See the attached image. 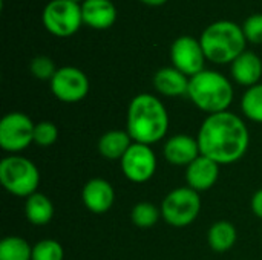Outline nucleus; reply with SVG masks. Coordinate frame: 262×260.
Returning a JSON list of instances; mask_svg holds the SVG:
<instances>
[{
	"instance_id": "nucleus-1",
	"label": "nucleus",
	"mask_w": 262,
	"mask_h": 260,
	"mask_svg": "<svg viewBox=\"0 0 262 260\" xmlns=\"http://www.w3.org/2000/svg\"><path fill=\"white\" fill-rule=\"evenodd\" d=\"M196 139L201 155L220 166H229L238 162L247 153L250 133L243 118L227 110L207 115Z\"/></svg>"
},
{
	"instance_id": "nucleus-2",
	"label": "nucleus",
	"mask_w": 262,
	"mask_h": 260,
	"mask_svg": "<svg viewBox=\"0 0 262 260\" xmlns=\"http://www.w3.org/2000/svg\"><path fill=\"white\" fill-rule=\"evenodd\" d=\"M126 130L134 143L152 146L161 141L169 130V113L164 104L150 93L134 97L127 109Z\"/></svg>"
},
{
	"instance_id": "nucleus-3",
	"label": "nucleus",
	"mask_w": 262,
	"mask_h": 260,
	"mask_svg": "<svg viewBox=\"0 0 262 260\" xmlns=\"http://www.w3.org/2000/svg\"><path fill=\"white\" fill-rule=\"evenodd\" d=\"M246 40L243 28L233 21L220 20L204 29L200 43L209 61L226 64L233 63L246 51Z\"/></svg>"
},
{
	"instance_id": "nucleus-4",
	"label": "nucleus",
	"mask_w": 262,
	"mask_h": 260,
	"mask_svg": "<svg viewBox=\"0 0 262 260\" xmlns=\"http://www.w3.org/2000/svg\"><path fill=\"white\" fill-rule=\"evenodd\" d=\"M187 97L209 115L227 112L233 101V86L220 72L204 69L190 77Z\"/></svg>"
},
{
	"instance_id": "nucleus-5",
	"label": "nucleus",
	"mask_w": 262,
	"mask_h": 260,
	"mask_svg": "<svg viewBox=\"0 0 262 260\" xmlns=\"http://www.w3.org/2000/svg\"><path fill=\"white\" fill-rule=\"evenodd\" d=\"M0 182L8 193L17 198H29L37 193L40 172L31 159L11 155L0 162Z\"/></svg>"
},
{
	"instance_id": "nucleus-6",
	"label": "nucleus",
	"mask_w": 262,
	"mask_h": 260,
	"mask_svg": "<svg viewBox=\"0 0 262 260\" xmlns=\"http://www.w3.org/2000/svg\"><path fill=\"white\" fill-rule=\"evenodd\" d=\"M201 211L200 193L190 187H180L172 190L161 204V216L166 224L183 228L195 222Z\"/></svg>"
},
{
	"instance_id": "nucleus-7",
	"label": "nucleus",
	"mask_w": 262,
	"mask_h": 260,
	"mask_svg": "<svg viewBox=\"0 0 262 260\" xmlns=\"http://www.w3.org/2000/svg\"><path fill=\"white\" fill-rule=\"evenodd\" d=\"M43 25L55 37L74 35L81 23V6L72 0H52L43 9Z\"/></svg>"
},
{
	"instance_id": "nucleus-8",
	"label": "nucleus",
	"mask_w": 262,
	"mask_h": 260,
	"mask_svg": "<svg viewBox=\"0 0 262 260\" xmlns=\"http://www.w3.org/2000/svg\"><path fill=\"white\" fill-rule=\"evenodd\" d=\"M35 124L21 112L6 113L0 121V147L8 153H20L34 143Z\"/></svg>"
},
{
	"instance_id": "nucleus-9",
	"label": "nucleus",
	"mask_w": 262,
	"mask_h": 260,
	"mask_svg": "<svg viewBox=\"0 0 262 260\" xmlns=\"http://www.w3.org/2000/svg\"><path fill=\"white\" fill-rule=\"evenodd\" d=\"M51 90L63 103H78L89 92V80L83 70L74 66L57 69L51 80Z\"/></svg>"
},
{
	"instance_id": "nucleus-10",
	"label": "nucleus",
	"mask_w": 262,
	"mask_h": 260,
	"mask_svg": "<svg viewBox=\"0 0 262 260\" xmlns=\"http://www.w3.org/2000/svg\"><path fill=\"white\" fill-rule=\"evenodd\" d=\"M120 162L124 176L135 184L147 182L157 172V156L146 144L132 143Z\"/></svg>"
},
{
	"instance_id": "nucleus-11",
	"label": "nucleus",
	"mask_w": 262,
	"mask_h": 260,
	"mask_svg": "<svg viewBox=\"0 0 262 260\" xmlns=\"http://www.w3.org/2000/svg\"><path fill=\"white\" fill-rule=\"evenodd\" d=\"M170 58L173 67L187 77H193L204 70V61L207 60L200 40L190 35H183L173 41L170 48Z\"/></svg>"
},
{
	"instance_id": "nucleus-12",
	"label": "nucleus",
	"mask_w": 262,
	"mask_h": 260,
	"mask_svg": "<svg viewBox=\"0 0 262 260\" xmlns=\"http://www.w3.org/2000/svg\"><path fill=\"white\" fill-rule=\"evenodd\" d=\"M81 199L89 211L95 215H103L112 208L115 201V192L109 181L103 178H94L84 184Z\"/></svg>"
},
{
	"instance_id": "nucleus-13",
	"label": "nucleus",
	"mask_w": 262,
	"mask_h": 260,
	"mask_svg": "<svg viewBox=\"0 0 262 260\" xmlns=\"http://www.w3.org/2000/svg\"><path fill=\"white\" fill-rule=\"evenodd\" d=\"M218 178H220V164L204 155H200L186 169L187 187L193 188L198 193L210 190L216 184Z\"/></svg>"
},
{
	"instance_id": "nucleus-14",
	"label": "nucleus",
	"mask_w": 262,
	"mask_h": 260,
	"mask_svg": "<svg viewBox=\"0 0 262 260\" xmlns=\"http://www.w3.org/2000/svg\"><path fill=\"white\" fill-rule=\"evenodd\" d=\"M164 158L167 162L172 166H180V167H187L192 164L200 155V144L198 139L190 136V135H173L167 139L164 144Z\"/></svg>"
},
{
	"instance_id": "nucleus-15",
	"label": "nucleus",
	"mask_w": 262,
	"mask_h": 260,
	"mask_svg": "<svg viewBox=\"0 0 262 260\" xmlns=\"http://www.w3.org/2000/svg\"><path fill=\"white\" fill-rule=\"evenodd\" d=\"M83 23L94 29H107L117 20V9L111 0H84L81 5Z\"/></svg>"
},
{
	"instance_id": "nucleus-16",
	"label": "nucleus",
	"mask_w": 262,
	"mask_h": 260,
	"mask_svg": "<svg viewBox=\"0 0 262 260\" xmlns=\"http://www.w3.org/2000/svg\"><path fill=\"white\" fill-rule=\"evenodd\" d=\"M233 80L241 84L252 87L258 84V81L262 77V61L261 58L252 52V51H244L233 63L230 67Z\"/></svg>"
},
{
	"instance_id": "nucleus-17",
	"label": "nucleus",
	"mask_w": 262,
	"mask_h": 260,
	"mask_svg": "<svg viewBox=\"0 0 262 260\" xmlns=\"http://www.w3.org/2000/svg\"><path fill=\"white\" fill-rule=\"evenodd\" d=\"M187 75H184L177 67H163L154 77L155 89L164 97H183L189 92Z\"/></svg>"
},
{
	"instance_id": "nucleus-18",
	"label": "nucleus",
	"mask_w": 262,
	"mask_h": 260,
	"mask_svg": "<svg viewBox=\"0 0 262 260\" xmlns=\"http://www.w3.org/2000/svg\"><path fill=\"white\" fill-rule=\"evenodd\" d=\"M130 146L132 138L127 130H109L98 139V152L109 161H121Z\"/></svg>"
},
{
	"instance_id": "nucleus-19",
	"label": "nucleus",
	"mask_w": 262,
	"mask_h": 260,
	"mask_svg": "<svg viewBox=\"0 0 262 260\" xmlns=\"http://www.w3.org/2000/svg\"><path fill=\"white\" fill-rule=\"evenodd\" d=\"M25 216L32 225H37V227L48 225L54 216V205L48 196L37 192L31 195L29 198H26Z\"/></svg>"
},
{
	"instance_id": "nucleus-20",
	"label": "nucleus",
	"mask_w": 262,
	"mask_h": 260,
	"mask_svg": "<svg viewBox=\"0 0 262 260\" xmlns=\"http://www.w3.org/2000/svg\"><path fill=\"white\" fill-rule=\"evenodd\" d=\"M236 228L229 221H218L207 231L209 245L216 253H226L232 250L236 244Z\"/></svg>"
},
{
	"instance_id": "nucleus-21",
	"label": "nucleus",
	"mask_w": 262,
	"mask_h": 260,
	"mask_svg": "<svg viewBox=\"0 0 262 260\" xmlns=\"http://www.w3.org/2000/svg\"><path fill=\"white\" fill-rule=\"evenodd\" d=\"M0 260H32V247L20 236H8L0 242Z\"/></svg>"
},
{
	"instance_id": "nucleus-22",
	"label": "nucleus",
	"mask_w": 262,
	"mask_h": 260,
	"mask_svg": "<svg viewBox=\"0 0 262 260\" xmlns=\"http://www.w3.org/2000/svg\"><path fill=\"white\" fill-rule=\"evenodd\" d=\"M243 113L255 123L262 124V84L258 83L246 90L241 98Z\"/></svg>"
},
{
	"instance_id": "nucleus-23",
	"label": "nucleus",
	"mask_w": 262,
	"mask_h": 260,
	"mask_svg": "<svg viewBox=\"0 0 262 260\" xmlns=\"http://www.w3.org/2000/svg\"><path fill=\"white\" fill-rule=\"evenodd\" d=\"M161 216V208L154 205L152 202H140L130 211V219L134 225L140 228H150L154 227Z\"/></svg>"
},
{
	"instance_id": "nucleus-24",
	"label": "nucleus",
	"mask_w": 262,
	"mask_h": 260,
	"mask_svg": "<svg viewBox=\"0 0 262 260\" xmlns=\"http://www.w3.org/2000/svg\"><path fill=\"white\" fill-rule=\"evenodd\" d=\"M63 247L54 239H43L32 247V260H63Z\"/></svg>"
},
{
	"instance_id": "nucleus-25",
	"label": "nucleus",
	"mask_w": 262,
	"mask_h": 260,
	"mask_svg": "<svg viewBox=\"0 0 262 260\" xmlns=\"http://www.w3.org/2000/svg\"><path fill=\"white\" fill-rule=\"evenodd\" d=\"M58 138V129L51 121H40L34 129V143L41 147L52 146Z\"/></svg>"
},
{
	"instance_id": "nucleus-26",
	"label": "nucleus",
	"mask_w": 262,
	"mask_h": 260,
	"mask_svg": "<svg viewBox=\"0 0 262 260\" xmlns=\"http://www.w3.org/2000/svg\"><path fill=\"white\" fill-rule=\"evenodd\" d=\"M31 74L38 78V80H52V77L55 75L57 69H55V64L54 61L46 57V55H38V57H34L32 61H31Z\"/></svg>"
},
{
	"instance_id": "nucleus-27",
	"label": "nucleus",
	"mask_w": 262,
	"mask_h": 260,
	"mask_svg": "<svg viewBox=\"0 0 262 260\" xmlns=\"http://www.w3.org/2000/svg\"><path fill=\"white\" fill-rule=\"evenodd\" d=\"M243 32L246 38L255 44L262 43V14H253L250 15L244 25H243Z\"/></svg>"
},
{
	"instance_id": "nucleus-28",
	"label": "nucleus",
	"mask_w": 262,
	"mask_h": 260,
	"mask_svg": "<svg viewBox=\"0 0 262 260\" xmlns=\"http://www.w3.org/2000/svg\"><path fill=\"white\" fill-rule=\"evenodd\" d=\"M252 211L255 216L262 219V188L258 190L252 198Z\"/></svg>"
},
{
	"instance_id": "nucleus-29",
	"label": "nucleus",
	"mask_w": 262,
	"mask_h": 260,
	"mask_svg": "<svg viewBox=\"0 0 262 260\" xmlns=\"http://www.w3.org/2000/svg\"><path fill=\"white\" fill-rule=\"evenodd\" d=\"M141 2L146 3V5H150V6H160V5L166 3L167 0H141Z\"/></svg>"
},
{
	"instance_id": "nucleus-30",
	"label": "nucleus",
	"mask_w": 262,
	"mask_h": 260,
	"mask_svg": "<svg viewBox=\"0 0 262 260\" xmlns=\"http://www.w3.org/2000/svg\"><path fill=\"white\" fill-rule=\"evenodd\" d=\"M72 2H77V3H78V2H80V0H72Z\"/></svg>"
}]
</instances>
